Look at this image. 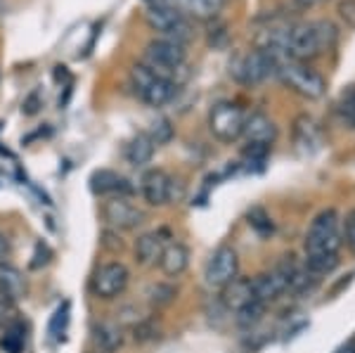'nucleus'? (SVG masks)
I'll use <instances>...</instances> for the list:
<instances>
[{"label":"nucleus","instance_id":"nucleus-17","mask_svg":"<svg viewBox=\"0 0 355 353\" xmlns=\"http://www.w3.org/2000/svg\"><path fill=\"white\" fill-rule=\"evenodd\" d=\"M294 140L301 152H308V155L315 152L322 145V135H320L318 123H315L311 117H299L294 123Z\"/></svg>","mask_w":355,"mask_h":353},{"label":"nucleus","instance_id":"nucleus-18","mask_svg":"<svg viewBox=\"0 0 355 353\" xmlns=\"http://www.w3.org/2000/svg\"><path fill=\"white\" fill-rule=\"evenodd\" d=\"M90 190H93L95 195H112V192L121 195V192H130V185H128V180L121 178L119 173H114V171L100 169L90 175Z\"/></svg>","mask_w":355,"mask_h":353},{"label":"nucleus","instance_id":"nucleus-34","mask_svg":"<svg viewBox=\"0 0 355 353\" xmlns=\"http://www.w3.org/2000/svg\"><path fill=\"white\" fill-rule=\"evenodd\" d=\"M150 138L154 145H159V142H166L171 138V123L166 121V119H162L159 123H154V130L150 133Z\"/></svg>","mask_w":355,"mask_h":353},{"label":"nucleus","instance_id":"nucleus-24","mask_svg":"<svg viewBox=\"0 0 355 353\" xmlns=\"http://www.w3.org/2000/svg\"><path fill=\"white\" fill-rule=\"evenodd\" d=\"M26 346V325L21 320L12 322L3 329V337H0V349L5 353H21Z\"/></svg>","mask_w":355,"mask_h":353},{"label":"nucleus","instance_id":"nucleus-1","mask_svg":"<svg viewBox=\"0 0 355 353\" xmlns=\"http://www.w3.org/2000/svg\"><path fill=\"white\" fill-rule=\"evenodd\" d=\"M339 41V31L331 21H301L282 33V53L287 60L306 62L329 53Z\"/></svg>","mask_w":355,"mask_h":353},{"label":"nucleus","instance_id":"nucleus-9","mask_svg":"<svg viewBox=\"0 0 355 353\" xmlns=\"http://www.w3.org/2000/svg\"><path fill=\"white\" fill-rule=\"evenodd\" d=\"M237 270H239L237 252L232 247H220L218 252L211 256L209 266H206V282L211 287H225L227 282H232L237 277Z\"/></svg>","mask_w":355,"mask_h":353},{"label":"nucleus","instance_id":"nucleus-32","mask_svg":"<svg viewBox=\"0 0 355 353\" xmlns=\"http://www.w3.org/2000/svg\"><path fill=\"white\" fill-rule=\"evenodd\" d=\"M154 334H157V325H154V320H140L133 325V339L135 341H150V339H154Z\"/></svg>","mask_w":355,"mask_h":353},{"label":"nucleus","instance_id":"nucleus-14","mask_svg":"<svg viewBox=\"0 0 355 353\" xmlns=\"http://www.w3.org/2000/svg\"><path fill=\"white\" fill-rule=\"evenodd\" d=\"M244 138L249 142H259V145H268L277 138V126L266 117V114H251L244 121Z\"/></svg>","mask_w":355,"mask_h":353},{"label":"nucleus","instance_id":"nucleus-6","mask_svg":"<svg viewBox=\"0 0 355 353\" xmlns=\"http://www.w3.org/2000/svg\"><path fill=\"white\" fill-rule=\"evenodd\" d=\"M244 121H246L244 110L239 105H232V102H220V105H216L209 117L211 133L223 142L237 140L239 135L244 133Z\"/></svg>","mask_w":355,"mask_h":353},{"label":"nucleus","instance_id":"nucleus-30","mask_svg":"<svg viewBox=\"0 0 355 353\" xmlns=\"http://www.w3.org/2000/svg\"><path fill=\"white\" fill-rule=\"evenodd\" d=\"M249 223H251V227H254L259 235H270L272 232V221H270V216H268L263 209H251L249 212Z\"/></svg>","mask_w":355,"mask_h":353},{"label":"nucleus","instance_id":"nucleus-22","mask_svg":"<svg viewBox=\"0 0 355 353\" xmlns=\"http://www.w3.org/2000/svg\"><path fill=\"white\" fill-rule=\"evenodd\" d=\"M154 155V142L150 138V133H137L133 140L125 145V159L133 166H145L150 164V159Z\"/></svg>","mask_w":355,"mask_h":353},{"label":"nucleus","instance_id":"nucleus-5","mask_svg":"<svg viewBox=\"0 0 355 353\" xmlns=\"http://www.w3.org/2000/svg\"><path fill=\"white\" fill-rule=\"evenodd\" d=\"M279 62H284V57L272 55L268 50H254V53L239 57L237 64L232 67V74L239 83L254 85L266 81L270 74H277Z\"/></svg>","mask_w":355,"mask_h":353},{"label":"nucleus","instance_id":"nucleus-20","mask_svg":"<svg viewBox=\"0 0 355 353\" xmlns=\"http://www.w3.org/2000/svg\"><path fill=\"white\" fill-rule=\"evenodd\" d=\"M225 0H175V10L194 19H211L220 12Z\"/></svg>","mask_w":355,"mask_h":353},{"label":"nucleus","instance_id":"nucleus-31","mask_svg":"<svg viewBox=\"0 0 355 353\" xmlns=\"http://www.w3.org/2000/svg\"><path fill=\"white\" fill-rule=\"evenodd\" d=\"M69 313H71L69 301H64L62 306H57V311L53 313V320H50V334H53V337H60V334L64 332V327L69 322Z\"/></svg>","mask_w":355,"mask_h":353},{"label":"nucleus","instance_id":"nucleus-25","mask_svg":"<svg viewBox=\"0 0 355 353\" xmlns=\"http://www.w3.org/2000/svg\"><path fill=\"white\" fill-rule=\"evenodd\" d=\"M339 266V256L336 254H311L306 261V270L313 275H327Z\"/></svg>","mask_w":355,"mask_h":353},{"label":"nucleus","instance_id":"nucleus-3","mask_svg":"<svg viewBox=\"0 0 355 353\" xmlns=\"http://www.w3.org/2000/svg\"><path fill=\"white\" fill-rule=\"evenodd\" d=\"M277 76L282 78V83L287 85V88H291L296 95H301V98L318 100V98H322V93H324V78L320 76L318 71L308 69L303 62H294V60L279 62Z\"/></svg>","mask_w":355,"mask_h":353},{"label":"nucleus","instance_id":"nucleus-7","mask_svg":"<svg viewBox=\"0 0 355 353\" xmlns=\"http://www.w3.org/2000/svg\"><path fill=\"white\" fill-rule=\"evenodd\" d=\"M147 24L162 33V38H171V41H178L182 45L190 38V24H187L185 15H180L173 8H150Z\"/></svg>","mask_w":355,"mask_h":353},{"label":"nucleus","instance_id":"nucleus-21","mask_svg":"<svg viewBox=\"0 0 355 353\" xmlns=\"http://www.w3.org/2000/svg\"><path fill=\"white\" fill-rule=\"evenodd\" d=\"M0 289L17 301L26 297V280L21 275V270L10 264H3V261H0Z\"/></svg>","mask_w":355,"mask_h":353},{"label":"nucleus","instance_id":"nucleus-39","mask_svg":"<svg viewBox=\"0 0 355 353\" xmlns=\"http://www.w3.org/2000/svg\"><path fill=\"white\" fill-rule=\"evenodd\" d=\"M93 353H102V351H93Z\"/></svg>","mask_w":355,"mask_h":353},{"label":"nucleus","instance_id":"nucleus-27","mask_svg":"<svg viewBox=\"0 0 355 353\" xmlns=\"http://www.w3.org/2000/svg\"><path fill=\"white\" fill-rule=\"evenodd\" d=\"M19 320V311H17V299L10 297L8 292L0 289V327H8Z\"/></svg>","mask_w":355,"mask_h":353},{"label":"nucleus","instance_id":"nucleus-23","mask_svg":"<svg viewBox=\"0 0 355 353\" xmlns=\"http://www.w3.org/2000/svg\"><path fill=\"white\" fill-rule=\"evenodd\" d=\"M95 341L102 353H114L116 349H121L123 344L121 327L114 325V322H102V325L95 327Z\"/></svg>","mask_w":355,"mask_h":353},{"label":"nucleus","instance_id":"nucleus-38","mask_svg":"<svg viewBox=\"0 0 355 353\" xmlns=\"http://www.w3.org/2000/svg\"><path fill=\"white\" fill-rule=\"evenodd\" d=\"M336 353H355V339H351L346 346H343V349H339Z\"/></svg>","mask_w":355,"mask_h":353},{"label":"nucleus","instance_id":"nucleus-40","mask_svg":"<svg viewBox=\"0 0 355 353\" xmlns=\"http://www.w3.org/2000/svg\"><path fill=\"white\" fill-rule=\"evenodd\" d=\"M308 3H313V0H308Z\"/></svg>","mask_w":355,"mask_h":353},{"label":"nucleus","instance_id":"nucleus-28","mask_svg":"<svg viewBox=\"0 0 355 353\" xmlns=\"http://www.w3.org/2000/svg\"><path fill=\"white\" fill-rule=\"evenodd\" d=\"M339 114H341L343 123H346L348 128L355 130V85H351V88H348L346 93L341 95Z\"/></svg>","mask_w":355,"mask_h":353},{"label":"nucleus","instance_id":"nucleus-36","mask_svg":"<svg viewBox=\"0 0 355 353\" xmlns=\"http://www.w3.org/2000/svg\"><path fill=\"white\" fill-rule=\"evenodd\" d=\"M339 15L348 26L355 28V0H343L339 5Z\"/></svg>","mask_w":355,"mask_h":353},{"label":"nucleus","instance_id":"nucleus-26","mask_svg":"<svg viewBox=\"0 0 355 353\" xmlns=\"http://www.w3.org/2000/svg\"><path fill=\"white\" fill-rule=\"evenodd\" d=\"M178 289L173 284H166V282H159V284H152L150 292H147V299H150L152 306H157V309H162V306H168L171 301L175 299Z\"/></svg>","mask_w":355,"mask_h":353},{"label":"nucleus","instance_id":"nucleus-12","mask_svg":"<svg viewBox=\"0 0 355 353\" xmlns=\"http://www.w3.org/2000/svg\"><path fill=\"white\" fill-rule=\"evenodd\" d=\"M251 287H254V299L261 301V304H268V301L279 299L287 292L289 277L279 268H275L270 273H263L256 280H251Z\"/></svg>","mask_w":355,"mask_h":353},{"label":"nucleus","instance_id":"nucleus-11","mask_svg":"<svg viewBox=\"0 0 355 353\" xmlns=\"http://www.w3.org/2000/svg\"><path fill=\"white\" fill-rule=\"evenodd\" d=\"M171 190H173V180L162 169H150L142 175V197L152 207H164L171 199Z\"/></svg>","mask_w":355,"mask_h":353},{"label":"nucleus","instance_id":"nucleus-8","mask_svg":"<svg viewBox=\"0 0 355 353\" xmlns=\"http://www.w3.org/2000/svg\"><path fill=\"white\" fill-rule=\"evenodd\" d=\"M128 280H130L128 268H125L123 264H119V261H112V264L102 266V268L95 273L93 292L100 299H114L128 287Z\"/></svg>","mask_w":355,"mask_h":353},{"label":"nucleus","instance_id":"nucleus-2","mask_svg":"<svg viewBox=\"0 0 355 353\" xmlns=\"http://www.w3.org/2000/svg\"><path fill=\"white\" fill-rule=\"evenodd\" d=\"M341 247V232H339V216L334 209L318 214L308 227L306 235V252L311 254H336Z\"/></svg>","mask_w":355,"mask_h":353},{"label":"nucleus","instance_id":"nucleus-4","mask_svg":"<svg viewBox=\"0 0 355 353\" xmlns=\"http://www.w3.org/2000/svg\"><path fill=\"white\" fill-rule=\"evenodd\" d=\"M182 62H185V45L171 38H154L147 43L142 64L150 67L157 76L171 78V74L182 67Z\"/></svg>","mask_w":355,"mask_h":353},{"label":"nucleus","instance_id":"nucleus-10","mask_svg":"<svg viewBox=\"0 0 355 353\" xmlns=\"http://www.w3.org/2000/svg\"><path fill=\"white\" fill-rule=\"evenodd\" d=\"M102 214H105L107 223L119 227V230H133V227L145 223V214L137 207H133L130 202H125L123 197H116V199H112V202H107Z\"/></svg>","mask_w":355,"mask_h":353},{"label":"nucleus","instance_id":"nucleus-29","mask_svg":"<svg viewBox=\"0 0 355 353\" xmlns=\"http://www.w3.org/2000/svg\"><path fill=\"white\" fill-rule=\"evenodd\" d=\"M263 311H266V304H261V301H251V304H246L244 309H239L237 313H239V322L242 325H256V322L261 320L263 318Z\"/></svg>","mask_w":355,"mask_h":353},{"label":"nucleus","instance_id":"nucleus-33","mask_svg":"<svg viewBox=\"0 0 355 353\" xmlns=\"http://www.w3.org/2000/svg\"><path fill=\"white\" fill-rule=\"evenodd\" d=\"M50 259H53V252H50L48 244L38 242L36 244V252H33V261H31V268H41V266L50 264Z\"/></svg>","mask_w":355,"mask_h":353},{"label":"nucleus","instance_id":"nucleus-16","mask_svg":"<svg viewBox=\"0 0 355 353\" xmlns=\"http://www.w3.org/2000/svg\"><path fill=\"white\" fill-rule=\"evenodd\" d=\"M159 266L168 277H178L180 273H185V268L190 266V252H187L185 244L173 242V244H166L162 259H159Z\"/></svg>","mask_w":355,"mask_h":353},{"label":"nucleus","instance_id":"nucleus-19","mask_svg":"<svg viewBox=\"0 0 355 353\" xmlns=\"http://www.w3.org/2000/svg\"><path fill=\"white\" fill-rule=\"evenodd\" d=\"M254 301V287H251V280H239L234 277L232 282H227L223 287V304L230 311H239L244 309L246 304Z\"/></svg>","mask_w":355,"mask_h":353},{"label":"nucleus","instance_id":"nucleus-35","mask_svg":"<svg viewBox=\"0 0 355 353\" xmlns=\"http://www.w3.org/2000/svg\"><path fill=\"white\" fill-rule=\"evenodd\" d=\"M343 237H346V244L355 252V209L346 216V223H343Z\"/></svg>","mask_w":355,"mask_h":353},{"label":"nucleus","instance_id":"nucleus-37","mask_svg":"<svg viewBox=\"0 0 355 353\" xmlns=\"http://www.w3.org/2000/svg\"><path fill=\"white\" fill-rule=\"evenodd\" d=\"M8 252H10V244H8V240H5V235L0 232V261L8 256Z\"/></svg>","mask_w":355,"mask_h":353},{"label":"nucleus","instance_id":"nucleus-13","mask_svg":"<svg viewBox=\"0 0 355 353\" xmlns=\"http://www.w3.org/2000/svg\"><path fill=\"white\" fill-rule=\"evenodd\" d=\"M166 230L162 232H145L142 237H137L135 242V261L142 266H154L159 264L164 249H166Z\"/></svg>","mask_w":355,"mask_h":353},{"label":"nucleus","instance_id":"nucleus-15","mask_svg":"<svg viewBox=\"0 0 355 353\" xmlns=\"http://www.w3.org/2000/svg\"><path fill=\"white\" fill-rule=\"evenodd\" d=\"M175 90H178V85L171 81V78L157 76V74H154V78L147 83V88L142 90L137 98L142 102H147L150 107H164L166 102H171L175 98Z\"/></svg>","mask_w":355,"mask_h":353}]
</instances>
